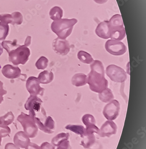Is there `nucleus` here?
<instances>
[{
	"label": "nucleus",
	"mask_w": 146,
	"mask_h": 149,
	"mask_svg": "<svg viewBox=\"0 0 146 149\" xmlns=\"http://www.w3.org/2000/svg\"><path fill=\"white\" fill-rule=\"evenodd\" d=\"M90 72L87 76V84L91 90L100 93L107 88L108 81L105 77V69L103 63L98 60H94L91 64Z\"/></svg>",
	"instance_id": "nucleus-1"
},
{
	"label": "nucleus",
	"mask_w": 146,
	"mask_h": 149,
	"mask_svg": "<svg viewBox=\"0 0 146 149\" xmlns=\"http://www.w3.org/2000/svg\"><path fill=\"white\" fill-rule=\"evenodd\" d=\"M1 45L8 52L9 61L14 65H24L27 62L31 54L30 49L27 47L18 45L16 40L4 41Z\"/></svg>",
	"instance_id": "nucleus-2"
},
{
	"label": "nucleus",
	"mask_w": 146,
	"mask_h": 149,
	"mask_svg": "<svg viewBox=\"0 0 146 149\" xmlns=\"http://www.w3.org/2000/svg\"><path fill=\"white\" fill-rule=\"evenodd\" d=\"M42 103L41 100L37 96H30L25 104V108L29 111V115L35 120L37 127L45 133L44 124L47 117L41 105Z\"/></svg>",
	"instance_id": "nucleus-3"
},
{
	"label": "nucleus",
	"mask_w": 146,
	"mask_h": 149,
	"mask_svg": "<svg viewBox=\"0 0 146 149\" xmlns=\"http://www.w3.org/2000/svg\"><path fill=\"white\" fill-rule=\"evenodd\" d=\"M77 22L78 20L75 18H65L54 21L51 24V30L58 36V38L65 39L70 36L73 27Z\"/></svg>",
	"instance_id": "nucleus-4"
},
{
	"label": "nucleus",
	"mask_w": 146,
	"mask_h": 149,
	"mask_svg": "<svg viewBox=\"0 0 146 149\" xmlns=\"http://www.w3.org/2000/svg\"><path fill=\"white\" fill-rule=\"evenodd\" d=\"M110 38L117 41H121L126 37V32L121 15L113 16L109 21Z\"/></svg>",
	"instance_id": "nucleus-5"
},
{
	"label": "nucleus",
	"mask_w": 146,
	"mask_h": 149,
	"mask_svg": "<svg viewBox=\"0 0 146 149\" xmlns=\"http://www.w3.org/2000/svg\"><path fill=\"white\" fill-rule=\"evenodd\" d=\"M17 120L21 124L24 132L29 138H35L36 136L38 128L35 120L30 115L22 112L18 117Z\"/></svg>",
	"instance_id": "nucleus-6"
},
{
	"label": "nucleus",
	"mask_w": 146,
	"mask_h": 149,
	"mask_svg": "<svg viewBox=\"0 0 146 149\" xmlns=\"http://www.w3.org/2000/svg\"><path fill=\"white\" fill-rule=\"evenodd\" d=\"M105 71L107 76L114 82L123 83L127 79V74L125 70L114 64L109 65Z\"/></svg>",
	"instance_id": "nucleus-7"
},
{
	"label": "nucleus",
	"mask_w": 146,
	"mask_h": 149,
	"mask_svg": "<svg viewBox=\"0 0 146 149\" xmlns=\"http://www.w3.org/2000/svg\"><path fill=\"white\" fill-rule=\"evenodd\" d=\"M105 48L107 52L115 56H122L127 51L126 45L121 42L110 39L105 44Z\"/></svg>",
	"instance_id": "nucleus-8"
},
{
	"label": "nucleus",
	"mask_w": 146,
	"mask_h": 149,
	"mask_svg": "<svg viewBox=\"0 0 146 149\" xmlns=\"http://www.w3.org/2000/svg\"><path fill=\"white\" fill-rule=\"evenodd\" d=\"M120 104L119 101L112 100L104 107L103 113L105 118L109 120H114L119 115Z\"/></svg>",
	"instance_id": "nucleus-9"
},
{
	"label": "nucleus",
	"mask_w": 146,
	"mask_h": 149,
	"mask_svg": "<svg viewBox=\"0 0 146 149\" xmlns=\"http://www.w3.org/2000/svg\"><path fill=\"white\" fill-rule=\"evenodd\" d=\"M26 88L30 93V96H43L44 89L40 86V83L37 78L31 77L26 82Z\"/></svg>",
	"instance_id": "nucleus-10"
},
{
	"label": "nucleus",
	"mask_w": 146,
	"mask_h": 149,
	"mask_svg": "<svg viewBox=\"0 0 146 149\" xmlns=\"http://www.w3.org/2000/svg\"><path fill=\"white\" fill-rule=\"evenodd\" d=\"M53 48L54 52L59 55L65 56L70 50V46L66 39L57 38L53 42Z\"/></svg>",
	"instance_id": "nucleus-11"
},
{
	"label": "nucleus",
	"mask_w": 146,
	"mask_h": 149,
	"mask_svg": "<svg viewBox=\"0 0 146 149\" xmlns=\"http://www.w3.org/2000/svg\"><path fill=\"white\" fill-rule=\"evenodd\" d=\"M0 21L8 25H21L23 22V17L19 12H15L12 14H2L0 15Z\"/></svg>",
	"instance_id": "nucleus-12"
},
{
	"label": "nucleus",
	"mask_w": 146,
	"mask_h": 149,
	"mask_svg": "<svg viewBox=\"0 0 146 149\" xmlns=\"http://www.w3.org/2000/svg\"><path fill=\"white\" fill-rule=\"evenodd\" d=\"M117 129V126L114 121L108 120L101 126L98 134L101 137H110L116 134Z\"/></svg>",
	"instance_id": "nucleus-13"
},
{
	"label": "nucleus",
	"mask_w": 146,
	"mask_h": 149,
	"mask_svg": "<svg viewBox=\"0 0 146 149\" xmlns=\"http://www.w3.org/2000/svg\"><path fill=\"white\" fill-rule=\"evenodd\" d=\"M3 76L7 79H14L21 76V71L18 67H14L10 64H7L3 67L2 69Z\"/></svg>",
	"instance_id": "nucleus-14"
},
{
	"label": "nucleus",
	"mask_w": 146,
	"mask_h": 149,
	"mask_svg": "<svg viewBox=\"0 0 146 149\" xmlns=\"http://www.w3.org/2000/svg\"><path fill=\"white\" fill-rule=\"evenodd\" d=\"M95 32L97 36L100 38L105 39L110 38L109 22L105 21L99 23L95 29Z\"/></svg>",
	"instance_id": "nucleus-15"
},
{
	"label": "nucleus",
	"mask_w": 146,
	"mask_h": 149,
	"mask_svg": "<svg viewBox=\"0 0 146 149\" xmlns=\"http://www.w3.org/2000/svg\"><path fill=\"white\" fill-rule=\"evenodd\" d=\"M14 141L16 146L23 149H26L30 143L29 137L22 131L18 132L15 134Z\"/></svg>",
	"instance_id": "nucleus-16"
},
{
	"label": "nucleus",
	"mask_w": 146,
	"mask_h": 149,
	"mask_svg": "<svg viewBox=\"0 0 146 149\" xmlns=\"http://www.w3.org/2000/svg\"><path fill=\"white\" fill-rule=\"evenodd\" d=\"M71 82L74 86L76 87L84 86L87 84V76L81 73L76 74L72 77Z\"/></svg>",
	"instance_id": "nucleus-17"
},
{
	"label": "nucleus",
	"mask_w": 146,
	"mask_h": 149,
	"mask_svg": "<svg viewBox=\"0 0 146 149\" xmlns=\"http://www.w3.org/2000/svg\"><path fill=\"white\" fill-rule=\"evenodd\" d=\"M54 78L53 74L51 71H44L40 73L37 79L40 84H48L52 82Z\"/></svg>",
	"instance_id": "nucleus-18"
},
{
	"label": "nucleus",
	"mask_w": 146,
	"mask_h": 149,
	"mask_svg": "<svg viewBox=\"0 0 146 149\" xmlns=\"http://www.w3.org/2000/svg\"><path fill=\"white\" fill-rule=\"evenodd\" d=\"M98 96L99 99L104 103L110 102L114 98V96L111 90L108 88L99 93Z\"/></svg>",
	"instance_id": "nucleus-19"
},
{
	"label": "nucleus",
	"mask_w": 146,
	"mask_h": 149,
	"mask_svg": "<svg viewBox=\"0 0 146 149\" xmlns=\"http://www.w3.org/2000/svg\"><path fill=\"white\" fill-rule=\"evenodd\" d=\"M65 128L66 130H68L75 134L79 135L82 138H84L86 135L85 128L82 125H68L65 126Z\"/></svg>",
	"instance_id": "nucleus-20"
},
{
	"label": "nucleus",
	"mask_w": 146,
	"mask_h": 149,
	"mask_svg": "<svg viewBox=\"0 0 146 149\" xmlns=\"http://www.w3.org/2000/svg\"><path fill=\"white\" fill-rule=\"evenodd\" d=\"M77 57L81 62L86 64H91L94 61L92 56L88 53L84 51H79L78 53Z\"/></svg>",
	"instance_id": "nucleus-21"
},
{
	"label": "nucleus",
	"mask_w": 146,
	"mask_h": 149,
	"mask_svg": "<svg viewBox=\"0 0 146 149\" xmlns=\"http://www.w3.org/2000/svg\"><path fill=\"white\" fill-rule=\"evenodd\" d=\"M63 15V11L62 8L59 6H54L50 10L49 15L50 18L53 21L62 19Z\"/></svg>",
	"instance_id": "nucleus-22"
},
{
	"label": "nucleus",
	"mask_w": 146,
	"mask_h": 149,
	"mask_svg": "<svg viewBox=\"0 0 146 149\" xmlns=\"http://www.w3.org/2000/svg\"><path fill=\"white\" fill-rule=\"evenodd\" d=\"M69 137V133H61L53 138L52 140V143L54 146H58L63 141L65 140H68Z\"/></svg>",
	"instance_id": "nucleus-23"
},
{
	"label": "nucleus",
	"mask_w": 146,
	"mask_h": 149,
	"mask_svg": "<svg viewBox=\"0 0 146 149\" xmlns=\"http://www.w3.org/2000/svg\"><path fill=\"white\" fill-rule=\"evenodd\" d=\"M86 138H84V139L81 141V145H82L84 148H90L94 143L95 141V136L94 134L91 135H86Z\"/></svg>",
	"instance_id": "nucleus-24"
},
{
	"label": "nucleus",
	"mask_w": 146,
	"mask_h": 149,
	"mask_svg": "<svg viewBox=\"0 0 146 149\" xmlns=\"http://www.w3.org/2000/svg\"><path fill=\"white\" fill-rule=\"evenodd\" d=\"M14 119L15 117L12 112H8L4 116L0 117V125L6 126L10 125L13 122Z\"/></svg>",
	"instance_id": "nucleus-25"
},
{
	"label": "nucleus",
	"mask_w": 146,
	"mask_h": 149,
	"mask_svg": "<svg viewBox=\"0 0 146 149\" xmlns=\"http://www.w3.org/2000/svg\"><path fill=\"white\" fill-rule=\"evenodd\" d=\"M9 26L0 22V41L5 40L9 34Z\"/></svg>",
	"instance_id": "nucleus-26"
},
{
	"label": "nucleus",
	"mask_w": 146,
	"mask_h": 149,
	"mask_svg": "<svg viewBox=\"0 0 146 149\" xmlns=\"http://www.w3.org/2000/svg\"><path fill=\"white\" fill-rule=\"evenodd\" d=\"M48 60L45 57L41 56L37 61L36 63V68L39 70H44L47 67Z\"/></svg>",
	"instance_id": "nucleus-27"
},
{
	"label": "nucleus",
	"mask_w": 146,
	"mask_h": 149,
	"mask_svg": "<svg viewBox=\"0 0 146 149\" xmlns=\"http://www.w3.org/2000/svg\"><path fill=\"white\" fill-rule=\"evenodd\" d=\"M82 120L83 123L86 126L95 124V120L94 117L90 114L84 115Z\"/></svg>",
	"instance_id": "nucleus-28"
},
{
	"label": "nucleus",
	"mask_w": 146,
	"mask_h": 149,
	"mask_svg": "<svg viewBox=\"0 0 146 149\" xmlns=\"http://www.w3.org/2000/svg\"><path fill=\"white\" fill-rule=\"evenodd\" d=\"M11 133V129L8 126L0 125V137L2 138L7 137Z\"/></svg>",
	"instance_id": "nucleus-29"
},
{
	"label": "nucleus",
	"mask_w": 146,
	"mask_h": 149,
	"mask_svg": "<svg viewBox=\"0 0 146 149\" xmlns=\"http://www.w3.org/2000/svg\"><path fill=\"white\" fill-rule=\"evenodd\" d=\"M85 130L86 135L92 134L94 133H96V134H98L99 131H100V129L95 125H92L86 126Z\"/></svg>",
	"instance_id": "nucleus-30"
},
{
	"label": "nucleus",
	"mask_w": 146,
	"mask_h": 149,
	"mask_svg": "<svg viewBox=\"0 0 146 149\" xmlns=\"http://www.w3.org/2000/svg\"><path fill=\"white\" fill-rule=\"evenodd\" d=\"M57 149H71L69 141L65 140L60 144Z\"/></svg>",
	"instance_id": "nucleus-31"
},
{
	"label": "nucleus",
	"mask_w": 146,
	"mask_h": 149,
	"mask_svg": "<svg viewBox=\"0 0 146 149\" xmlns=\"http://www.w3.org/2000/svg\"><path fill=\"white\" fill-rule=\"evenodd\" d=\"M6 93L7 91H6L3 88V83L1 81H0V104H1L3 102L4 100L3 96Z\"/></svg>",
	"instance_id": "nucleus-32"
},
{
	"label": "nucleus",
	"mask_w": 146,
	"mask_h": 149,
	"mask_svg": "<svg viewBox=\"0 0 146 149\" xmlns=\"http://www.w3.org/2000/svg\"><path fill=\"white\" fill-rule=\"evenodd\" d=\"M40 149H55V147L48 142H45L42 144Z\"/></svg>",
	"instance_id": "nucleus-33"
},
{
	"label": "nucleus",
	"mask_w": 146,
	"mask_h": 149,
	"mask_svg": "<svg viewBox=\"0 0 146 149\" xmlns=\"http://www.w3.org/2000/svg\"><path fill=\"white\" fill-rule=\"evenodd\" d=\"M26 149H40V147L36 144L30 143L26 147Z\"/></svg>",
	"instance_id": "nucleus-34"
},
{
	"label": "nucleus",
	"mask_w": 146,
	"mask_h": 149,
	"mask_svg": "<svg viewBox=\"0 0 146 149\" xmlns=\"http://www.w3.org/2000/svg\"><path fill=\"white\" fill-rule=\"evenodd\" d=\"M5 149H20L19 147L16 146L14 144L12 143H8L6 144Z\"/></svg>",
	"instance_id": "nucleus-35"
},
{
	"label": "nucleus",
	"mask_w": 146,
	"mask_h": 149,
	"mask_svg": "<svg viewBox=\"0 0 146 149\" xmlns=\"http://www.w3.org/2000/svg\"><path fill=\"white\" fill-rule=\"evenodd\" d=\"M31 37L28 36L27 38V39H26L25 41V43L24 45L26 46V47H28V46L30 45L31 44Z\"/></svg>",
	"instance_id": "nucleus-36"
},
{
	"label": "nucleus",
	"mask_w": 146,
	"mask_h": 149,
	"mask_svg": "<svg viewBox=\"0 0 146 149\" xmlns=\"http://www.w3.org/2000/svg\"><path fill=\"white\" fill-rule=\"evenodd\" d=\"M94 1L97 4H103L107 2L108 0H94Z\"/></svg>",
	"instance_id": "nucleus-37"
},
{
	"label": "nucleus",
	"mask_w": 146,
	"mask_h": 149,
	"mask_svg": "<svg viewBox=\"0 0 146 149\" xmlns=\"http://www.w3.org/2000/svg\"><path fill=\"white\" fill-rule=\"evenodd\" d=\"M3 52V48L1 45V43H0V56L2 55Z\"/></svg>",
	"instance_id": "nucleus-38"
},
{
	"label": "nucleus",
	"mask_w": 146,
	"mask_h": 149,
	"mask_svg": "<svg viewBox=\"0 0 146 149\" xmlns=\"http://www.w3.org/2000/svg\"><path fill=\"white\" fill-rule=\"evenodd\" d=\"M1 141H2V138L1 137H0V146L1 145Z\"/></svg>",
	"instance_id": "nucleus-39"
}]
</instances>
